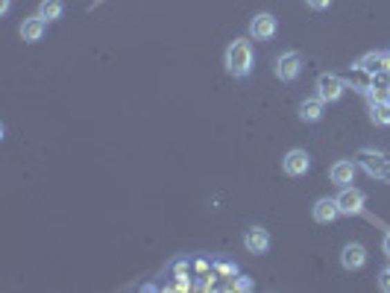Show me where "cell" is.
<instances>
[{
    "instance_id": "1",
    "label": "cell",
    "mask_w": 390,
    "mask_h": 293,
    "mask_svg": "<svg viewBox=\"0 0 390 293\" xmlns=\"http://www.w3.org/2000/svg\"><path fill=\"white\" fill-rule=\"evenodd\" d=\"M223 65H226V73H229V77H235V79L250 77V73H252V65H255L252 41H247V39H235L232 44L226 47Z\"/></svg>"
},
{
    "instance_id": "2",
    "label": "cell",
    "mask_w": 390,
    "mask_h": 293,
    "mask_svg": "<svg viewBox=\"0 0 390 293\" xmlns=\"http://www.w3.org/2000/svg\"><path fill=\"white\" fill-rule=\"evenodd\" d=\"M337 209H340V214H346V217H355V214H361L364 211V205H367V193H364L361 188H352V185H346V188H340V193H337Z\"/></svg>"
},
{
    "instance_id": "4",
    "label": "cell",
    "mask_w": 390,
    "mask_h": 293,
    "mask_svg": "<svg viewBox=\"0 0 390 293\" xmlns=\"http://www.w3.org/2000/svg\"><path fill=\"white\" fill-rule=\"evenodd\" d=\"M344 88L346 82L337 77V73H323L320 79H317V97H320L323 103H337L340 97H344Z\"/></svg>"
},
{
    "instance_id": "3",
    "label": "cell",
    "mask_w": 390,
    "mask_h": 293,
    "mask_svg": "<svg viewBox=\"0 0 390 293\" xmlns=\"http://www.w3.org/2000/svg\"><path fill=\"white\" fill-rule=\"evenodd\" d=\"M273 73H276V79H282V82H294L299 73H302V56L297 50H288L276 59V65H273Z\"/></svg>"
},
{
    "instance_id": "7",
    "label": "cell",
    "mask_w": 390,
    "mask_h": 293,
    "mask_svg": "<svg viewBox=\"0 0 390 293\" xmlns=\"http://www.w3.org/2000/svg\"><path fill=\"white\" fill-rule=\"evenodd\" d=\"M243 249L252 252V255H264L267 249H270V231L261 229V226L247 229V235H243Z\"/></svg>"
},
{
    "instance_id": "11",
    "label": "cell",
    "mask_w": 390,
    "mask_h": 293,
    "mask_svg": "<svg viewBox=\"0 0 390 293\" xmlns=\"http://www.w3.org/2000/svg\"><path fill=\"white\" fill-rule=\"evenodd\" d=\"M47 30V21L41 15H32L21 23V39L27 41V44H35V41H41V35Z\"/></svg>"
},
{
    "instance_id": "17",
    "label": "cell",
    "mask_w": 390,
    "mask_h": 293,
    "mask_svg": "<svg viewBox=\"0 0 390 293\" xmlns=\"http://www.w3.org/2000/svg\"><path fill=\"white\" fill-rule=\"evenodd\" d=\"M367 97H370V103H390V85L387 88H367Z\"/></svg>"
},
{
    "instance_id": "8",
    "label": "cell",
    "mask_w": 390,
    "mask_h": 293,
    "mask_svg": "<svg viewBox=\"0 0 390 293\" xmlns=\"http://www.w3.org/2000/svg\"><path fill=\"white\" fill-rule=\"evenodd\" d=\"M355 162H349V158H340V162L332 164V170H328V179H332V185L337 188H346L352 185V179H355Z\"/></svg>"
},
{
    "instance_id": "18",
    "label": "cell",
    "mask_w": 390,
    "mask_h": 293,
    "mask_svg": "<svg viewBox=\"0 0 390 293\" xmlns=\"http://www.w3.org/2000/svg\"><path fill=\"white\" fill-rule=\"evenodd\" d=\"M217 270H221V276L238 278V267H235V264H229V261H221V264H217Z\"/></svg>"
},
{
    "instance_id": "13",
    "label": "cell",
    "mask_w": 390,
    "mask_h": 293,
    "mask_svg": "<svg viewBox=\"0 0 390 293\" xmlns=\"http://www.w3.org/2000/svg\"><path fill=\"white\" fill-rule=\"evenodd\" d=\"M361 158H364V167H367L373 176H390V162H387L384 155H379V153L373 155V153L364 150V153H361Z\"/></svg>"
},
{
    "instance_id": "20",
    "label": "cell",
    "mask_w": 390,
    "mask_h": 293,
    "mask_svg": "<svg viewBox=\"0 0 390 293\" xmlns=\"http://www.w3.org/2000/svg\"><path fill=\"white\" fill-rule=\"evenodd\" d=\"M306 3H308L311 9L320 12V9H328V6H332V0H306Z\"/></svg>"
},
{
    "instance_id": "14",
    "label": "cell",
    "mask_w": 390,
    "mask_h": 293,
    "mask_svg": "<svg viewBox=\"0 0 390 293\" xmlns=\"http://www.w3.org/2000/svg\"><path fill=\"white\" fill-rule=\"evenodd\" d=\"M62 12H65V3L62 0H41L39 3V15L50 23V21H59L62 18Z\"/></svg>"
},
{
    "instance_id": "15",
    "label": "cell",
    "mask_w": 390,
    "mask_h": 293,
    "mask_svg": "<svg viewBox=\"0 0 390 293\" xmlns=\"http://www.w3.org/2000/svg\"><path fill=\"white\" fill-rule=\"evenodd\" d=\"M358 70H367V73H382L384 70V53H367L364 59L355 62Z\"/></svg>"
},
{
    "instance_id": "21",
    "label": "cell",
    "mask_w": 390,
    "mask_h": 293,
    "mask_svg": "<svg viewBox=\"0 0 390 293\" xmlns=\"http://www.w3.org/2000/svg\"><path fill=\"white\" fill-rule=\"evenodd\" d=\"M232 287L235 290H252V282H250V278H235Z\"/></svg>"
},
{
    "instance_id": "22",
    "label": "cell",
    "mask_w": 390,
    "mask_h": 293,
    "mask_svg": "<svg viewBox=\"0 0 390 293\" xmlns=\"http://www.w3.org/2000/svg\"><path fill=\"white\" fill-rule=\"evenodd\" d=\"M9 6H12V0H0V15H6Z\"/></svg>"
},
{
    "instance_id": "16",
    "label": "cell",
    "mask_w": 390,
    "mask_h": 293,
    "mask_svg": "<svg viewBox=\"0 0 390 293\" xmlns=\"http://www.w3.org/2000/svg\"><path fill=\"white\" fill-rule=\"evenodd\" d=\"M370 120L373 124H379V126H390V103H373Z\"/></svg>"
},
{
    "instance_id": "6",
    "label": "cell",
    "mask_w": 390,
    "mask_h": 293,
    "mask_svg": "<svg viewBox=\"0 0 390 293\" xmlns=\"http://www.w3.org/2000/svg\"><path fill=\"white\" fill-rule=\"evenodd\" d=\"M276 30H279V23H276V15H270V12H259V15L250 21V39H255V41H270Z\"/></svg>"
},
{
    "instance_id": "23",
    "label": "cell",
    "mask_w": 390,
    "mask_h": 293,
    "mask_svg": "<svg viewBox=\"0 0 390 293\" xmlns=\"http://www.w3.org/2000/svg\"><path fill=\"white\" fill-rule=\"evenodd\" d=\"M384 70L390 73V53H384Z\"/></svg>"
},
{
    "instance_id": "19",
    "label": "cell",
    "mask_w": 390,
    "mask_h": 293,
    "mask_svg": "<svg viewBox=\"0 0 390 293\" xmlns=\"http://www.w3.org/2000/svg\"><path fill=\"white\" fill-rule=\"evenodd\" d=\"M379 287H382L384 293H390V264L379 273Z\"/></svg>"
},
{
    "instance_id": "10",
    "label": "cell",
    "mask_w": 390,
    "mask_h": 293,
    "mask_svg": "<svg viewBox=\"0 0 390 293\" xmlns=\"http://www.w3.org/2000/svg\"><path fill=\"white\" fill-rule=\"evenodd\" d=\"M311 214H314V220H317V223H320V226H328V223H335V220L340 217L337 200H328V197L317 200V202H314V209H311Z\"/></svg>"
},
{
    "instance_id": "9",
    "label": "cell",
    "mask_w": 390,
    "mask_h": 293,
    "mask_svg": "<svg viewBox=\"0 0 390 293\" xmlns=\"http://www.w3.org/2000/svg\"><path fill=\"white\" fill-rule=\"evenodd\" d=\"M340 264H344V270H361L367 264V249L361 243H346L344 252H340Z\"/></svg>"
},
{
    "instance_id": "12",
    "label": "cell",
    "mask_w": 390,
    "mask_h": 293,
    "mask_svg": "<svg viewBox=\"0 0 390 293\" xmlns=\"http://www.w3.org/2000/svg\"><path fill=\"white\" fill-rule=\"evenodd\" d=\"M323 108H326V103L320 100V97H308V100H302V106H299V120L317 124V120L323 117Z\"/></svg>"
},
{
    "instance_id": "5",
    "label": "cell",
    "mask_w": 390,
    "mask_h": 293,
    "mask_svg": "<svg viewBox=\"0 0 390 293\" xmlns=\"http://www.w3.org/2000/svg\"><path fill=\"white\" fill-rule=\"evenodd\" d=\"M311 170V155L306 150H290L285 153L282 158V173L290 176V179H297V176H306Z\"/></svg>"
}]
</instances>
